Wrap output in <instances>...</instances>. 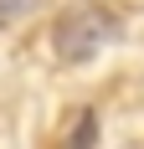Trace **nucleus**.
Here are the masks:
<instances>
[{
  "label": "nucleus",
  "mask_w": 144,
  "mask_h": 149,
  "mask_svg": "<svg viewBox=\"0 0 144 149\" xmlns=\"http://www.w3.org/2000/svg\"><path fill=\"white\" fill-rule=\"evenodd\" d=\"M36 10V0H0V26H15L21 15Z\"/></svg>",
  "instance_id": "obj_2"
},
{
  "label": "nucleus",
  "mask_w": 144,
  "mask_h": 149,
  "mask_svg": "<svg viewBox=\"0 0 144 149\" xmlns=\"http://www.w3.org/2000/svg\"><path fill=\"white\" fill-rule=\"evenodd\" d=\"M93 129H98V118H93V113H82L77 134H72V149H93Z\"/></svg>",
  "instance_id": "obj_3"
},
{
  "label": "nucleus",
  "mask_w": 144,
  "mask_h": 149,
  "mask_svg": "<svg viewBox=\"0 0 144 149\" xmlns=\"http://www.w3.org/2000/svg\"><path fill=\"white\" fill-rule=\"evenodd\" d=\"M124 36V21L108 10H93V5H82V10H62L57 26H52V46H57V57L67 62V67H77V62H93L108 41H118Z\"/></svg>",
  "instance_id": "obj_1"
}]
</instances>
